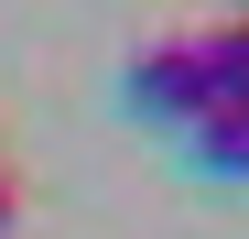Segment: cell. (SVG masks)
Returning <instances> with one entry per match:
<instances>
[{
  "instance_id": "6da1fadb",
  "label": "cell",
  "mask_w": 249,
  "mask_h": 239,
  "mask_svg": "<svg viewBox=\"0 0 249 239\" xmlns=\"http://www.w3.org/2000/svg\"><path fill=\"white\" fill-rule=\"evenodd\" d=\"M130 109L162 120V131H195V120H206V65H195V44H152V55L130 65Z\"/></svg>"
},
{
  "instance_id": "7a4b0ae2",
  "label": "cell",
  "mask_w": 249,
  "mask_h": 239,
  "mask_svg": "<svg viewBox=\"0 0 249 239\" xmlns=\"http://www.w3.org/2000/svg\"><path fill=\"white\" fill-rule=\"evenodd\" d=\"M195 65H206V109H249V11L206 33V44H195Z\"/></svg>"
},
{
  "instance_id": "3957f363",
  "label": "cell",
  "mask_w": 249,
  "mask_h": 239,
  "mask_svg": "<svg viewBox=\"0 0 249 239\" xmlns=\"http://www.w3.org/2000/svg\"><path fill=\"white\" fill-rule=\"evenodd\" d=\"M184 152H195V174H228V185H249V109H206L195 131H184Z\"/></svg>"
},
{
  "instance_id": "277c9868",
  "label": "cell",
  "mask_w": 249,
  "mask_h": 239,
  "mask_svg": "<svg viewBox=\"0 0 249 239\" xmlns=\"http://www.w3.org/2000/svg\"><path fill=\"white\" fill-rule=\"evenodd\" d=\"M0 239H11V174H0Z\"/></svg>"
}]
</instances>
